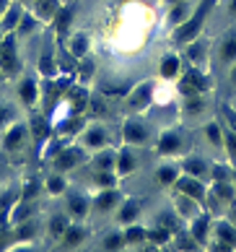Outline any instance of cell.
Returning a JSON list of instances; mask_svg holds the SVG:
<instances>
[{
	"instance_id": "4dcf8cb0",
	"label": "cell",
	"mask_w": 236,
	"mask_h": 252,
	"mask_svg": "<svg viewBox=\"0 0 236 252\" xmlns=\"http://www.w3.org/2000/svg\"><path fill=\"white\" fill-rule=\"evenodd\" d=\"M135 156L127 151V148H122V151L117 154V166H115V172L119 174V177H127L130 172H135Z\"/></svg>"
},
{
	"instance_id": "3957f363",
	"label": "cell",
	"mask_w": 236,
	"mask_h": 252,
	"mask_svg": "<svg viewBox=\"0 0 236 252\" xmlns=\"http://www.w3.org/2000/svg\"><path fill=\"white\" fill-rule=\"evenodd\" d=\"M16 34H5L3 44H0V68H3L5 78H13L21 73V55H18V47H16Z\"/></svg>"
},
{
	"instance_id": "c3c4849f",
	"label": "cell",
	"mask_w": 236,
	"mask_h": 252,
	"mask_svg": "<svg viewBox=\"0 0 236 252\" xmlns=\"http://www.w3.org/2000/svg\"><path fill=\"white\" fill-rule=\"evenodd\" d=\"M213 177H215V180H231L234 172L229 169V166H215V169H213Z\"/></svg>"
},
{
	"instance_id": "603a6c76",
	"label": "cell",
	"mask_w": 236,
	"mask_h": 252,
	"mask_svg": "<svg viewBox=\"0 0 236 252\" xmlns=\"http://www.w3.org/2000/svg\"><path fill=\"white\" fill-rule=\"evenodd\" d=\"M190 234L197 239V245H205V242H207V234H210V216H203V213H197V216L192 219Z\"/></svg>"
},
{
	"instance_id": "e0dca14e",
	"label": "cell",
	"mask_w": 236,
	"mask_h": 252,
	"mask_svg": "<svg viewBox=\"0 0 236 252\" xmlns=\"http://www.w3.org/2000/svg\"><path fill=\"white\" fill-rule=\"evenodd\" d=\"M83 127H86V123H83L78 115H73V117H68V120H62V123L55 125V127H52V133H55V135H60L62 141H65V138H73V135L78 138Z\"/></svg>"
},
{
	"instance_id": "91938a15",
	"label": "cell",
	"mask_w": 236,
	"mask_h": 252,
	"mask_svg": "<svg viewBox=\"0 0 236 252\" xmlns=\"http://www.w3.org/2000/svg\"><path fill=\"white\" fill-rule=\"evenodd\" d=\"M231 180H234V182H236V172H234V177H231Z\"/></svg>"
},
{
	"instance_id": "11a10c76",
	"label": "cell",
	"mask_w": 236,
	"mask_h": 252,
	"mask_svg": "<svg viewBox=\"0 0 236 252\" xmlns=\"http://www.w3.org/2000/svg\"><path fill=\"white\" fill-rule=\"evenodd\" d=\"M231 13L236 16V0H231Z\"/></svg>"
},
{
	"instance_id": "f5cc1de1",
	"label": "cell",
	"mask_w": 236,
	"mask_h": 252,
	"mask_svg": "<svg viewBox=\"0 0 236 252\" xmlns=\"http://www.w3.org/2000/svg\"><path fill=\"white\" fill-rule=\"evenodd\" d=\"M231 83H234V86H236V63L231 65Z\"/></svg>"
},
{
	"instance_id": "d6986e66",
	"label": "cell",
	"mask_w": 236,
	"mask_h": 252,
	"mask_svg": "<svg viewBox=\"0 0 236 252\" xmlns=\"http://www.w3.org/2000/svg\"><path fill=\"white\" fill-rule=\"evenodd\" d=\"M39 26H42V21H39V18H36V16L29 11V8H26L13 34H16V39H26V36H31L34 32H39Z\"/></svg>"
},
{
	"instance_id": "8d00e7d4",
	"label": "cell",
	"mask_w": 236,
	"mask_h": 252,
	"mask_svg": "<svg viewBox=\"0 0 236 252\" xmlns=\"http://www.w3.org/2000/svg\"><path fill=\"white\" fill-rule=\"evenodd\" d=\"M213 190H215V198H218V200L234 203V198H236V192H234V188H231V182H229V180H215Z\"/></svg>"
},
{
	"instance_id": "836d02e7",
	"label": "cell",
	"mask_w": 236,
	"mask_h": 252,
	"mask_svg": "<svg viewBox=\"0 0 236 252\" xmlns=\"http://www.w3.org/2000/svg\"><path fill=\"white\" fill-rule=\"evenodd\" d=\"M195 198H190V195H184V192H179V198H177V213L179 216H184V219H195L197 216V208H195Z\"/></svg>"
},
{
	"instance_id": "cb8c5ba5",
	"label": "cell",
	"mask_w": 236,
	"mask_h": 252,
	"mask_svg": "<svg viewBox=\"0 0 236 252\" xmlns=\"http://www.w3.org/2000/svg\"><path fill=\"white\" fill-rule=\"evenodd\" d=\"M140 216V203L135 200H122L119 203V211H117V221L122 226H127V223H135Z\"/></svg>"
},
{
	"instance_id": "7a4b0ae2",
	"label": "cell",
	"mask_w": 236,
	"mask_h": 252,
	"mask_svg": "<svg viewBox=\"0 0 236 252\" xmlns=\"http://www.w3.org/2000/svg\"><path fill=\"white\" fill-rule=\"evenodd\" d=\"M86 148H83L81 143H65L62 148H58V151L52 154V166H55V172H62V174H68L73 172L75 166H81L83 161H86Z\"/></svg>"
},
{
	"instance_id": "f35d334b",
	"label": "cell",
	"mask_w": 236,
	"mask_h": 252,
	"mask_svg": "<svg viewBox=\"0 0 236 252\" xmlns=\"http://www.w3.org/2000/svg\"><path fill=\"white\" fill-rule=\"evenodd\" d=\"M177 177H179V172H177V166H172V164H164V166L156 169V182L158 185H174Z\"/></svg>"
},
{
	"instance_id": "4316f807",
	"label": "cell",
	"mask_w": 236,
	"mask_h": 252,
	"mask_svg": "<svg viewBox=\"0 0 236 252\" xmlns=\"http://www.w3.org/2000/svg\"><path fill=\"white\" fill-rule=\"evenodd\" d=\"M218 58L223 65H234L236 63V32L226 34L223 42H221V50H218Z\"/></svg>"
},
{
	"instance_id": "83f0119b",
	"label": "cell",
	"mask_w": 236,
	"mask_h": 252,
	"mask_svg": "<svg viewBox=\"0 0 236 252\" xmlns=\"http://www.w3.org/2000/svg\"><path fill=\"white\" fill-rule=\"evenodd\" d=\"M190 16H192V5L184 3V0H177V3H172V11H169V24L179 26V24H184Z\"/></svg>"
},
{
	"instance_id": "bcb514c9",
	"label": "cell",
	"mask_w": 236,
	"mask_h": 252,
	"mask_svg": "<svg viewBox=\"0 0 236 252\" xmlns=\"http://www.w3.org/2000/svg\"><path fill=\"white\" fill-rule=\"evenodd\" d=\"M223 146L229 148L231 158L236 161V133H234V130H226V133H223Z\"/></svg>"
},
{
	"instance_id": "94428289",
	"label": "cell",
	"mask_w": 236,
	"mask_h": 252,
	"mask_svg": "<svg viewBox=\"0 0 236 252\" xmlns=\"http://www.w3.org/2000/svg\"><path fill=\"white\" fill-rule=\"evenodd\" d=\"M62 3H73V0H62Z\"/></svg>"
},
{
	"instance_id": "30bf717a",
	"label": "cell",
	"mask_w": 236,
	"mask_h": 252,
	"mask_svg": "<svg viewBox=\"0 0 236 252\" xmlns=\"http://www.w3.org/2000/svg\"><path fill=\"white\" fill-rule=\"evenodd\" d=\"M119 203H122V195H119V190H117V188L99 190V192H96V198L91 200V205H93L96 211H101V213H109V211L119 208Z\"/></svg>"
},
{
	"instance_id": "4fadbf2b",
	"label": "cell",
	"mask_w": 236,
	"mask_h": 252,
	"mask_svg": "<svg viewBox=\"0 0 236 252\" xmlns=\"http://www.w3.org/2000/svg\"><path fill=\"white\" fill-rule=\"evenodd\" d=\"M207 89H210V81H207V76H203L200 70H190L182 81V91L187 96L190 94H203V91H207Z\"/></svg>"
},
{
	"instance_id": "f6af8a7d",
	"label": "cell",
	"mask_w": 236,
	"mask_h": 252,
	"mask_svg": "<svg viewBox=\"0 0 236 252\" xmlns=\"http://www.w3.org/2000/svg\"><path fill=\"white\" fill-rule=\"evenodd\" d=\"M13 123V109L11 107H5V104H0V133Z\"/></svg>"
},
{
	"instance_id": "9f6ffc18",
	"label": "cell",
	"mask_w": 236,
	"mask_h": 252,
	"mask_svg": "<svg viewBox=\"0 0 236 252\" xmlns=\"http://www.w3.org/2000/svg\"><path fill=\"white\" fill-rule=\"evenodd\" d=\"M18 3H24V5H31V0H18Z\"/></svg>"
},
{
	"instance_id": "d590c367",
	"label": "cell",
	"mask_w": 236,
	"mask_h": 252,
	"mask_svg": "<svg viewBox=\"0 0 236 252\" xmlns=\"http://www.w3.org/2000/svg\"><path fill=\"white\" fill-rule=\"evenodd\" d=\"M127 245V239H125V231H112V234H107L104 237V242H101V247L104 250H109V252H115V250H122Z\"/></svg>"
},
{
	"instance_id": "5bb4252c",
	"label": "cell",
	"mask_w": 236,
	"mask_h": 252,
	"mask_svg": "<svg viewBox=\"0 0 236 252\" xmlns=\"http://www.w3.org/2000/svg\"><path fill=\"white\" fill-rule=\"evenodd\" d=\"M88 50H91V39H88L86 32H73L68 36V52L75 60H83L88 55Z\"/></svg>"
},
{
	"instance_id": "e575fe53",
	"label": "cell",
	"mask_w": 236,
	"mask_h": 252,
	"mask_svg": "<svg viewBox=\"0 0 236 252\" xmlns=\"http://www.w3.org/2000/svg\"><path fill=\"white\" fill-rule=\"evenodd\" d=\"M117 180H119L117 172H96V174H93V185H96L99 190L117 188Z\"/></svg>"
},
{
	"instance_id": "7c38bea8",
	"label": "cell",
	"mask_w": 236,
	"mask_h": 252,
	"mask_svg": "<svg viewBox=\"0 0 236 252\" xmlns=\"http://www.w3.org/2000/svg\"><path fill=\"white\" fill-rule=\"evenodd\" d=\"M65 205H68V216L70 219H78V221H83V219L88 216V211H91V200L83 192H70Z\"/></svg>"
},
{
	"instance_id": "74e56055",
	"label": "cell",
	"mask_w": 236,
	"mask_h": 252,
	"mask_svg": "<svg viewBox=\"0 0 236 252\" xmlns=\"http://www.w3.org/2000/svg\"><path fill=\"white\" fill-rule=\"evenodd\" d=\"M125 239H127V245H138V242H146V239H148V229L138 226V223H127V226H125Z\"/></svg>"
},
{
	"instance_id": "6f0895ef",
	"label": "cell",
	"mask_w": 236,
	"mask_h": 252,
	"mask_svg": "<svg viewBox=\"0 0 236 252\" xmlns=\"http://www.w3.org/2000/svg\"><path fill=\"white\" fill-rule=\"evenodd\" d=\"M0 81H5V73H3V68H0Z\"/></svg>"
},
{
	"instance_id": "d4e9b609",
	"label": "cell",
	"mask_w": 236,
	"mask_h": 252,
	"mask_svg": "<svg viewBox=\"0 0 236 252\" xmlns=\"http://www.w3.org/2000/svg\"><path fill=\"white\" fill-rule=\"evenodd\" d=\"M83 239H86V229L81 226V223H70L68 226V231L62 234V247L65 250H73V247H78V245H83Z\"/></svg>"
},
{
	"instance_id": "db71d44e",
	"label": "cell",
	"mask_w": 236,
	"mask_h": 252,
	"mask_svg": "<svg viewBox=\"0 0 236 252\" xmlns=\"http://www.w3.org/2000/svg\"><path fill=\"white\" fill-rule=\"evenodd\" d=\"M231 223H234V226H236V205H234V208H231Z\"/></svg>"
},
{
	"instance_id": "7dc6e473",
	"label": "cell",
	"mask_w": 236,
	"mask_h": 252,
	"mask_svg": "<svg viewBox=\"0 0 236 252\" xmlns=\"http://www.w3.org/2000/svg\"><path fill=\"white\" fill-rule=\"evenodd\" d=\"M187 52H190V58L195 60V63H200L203 58H205V47H203V42H190V50H187Z\"/></svg>"
},
{
	"instance_id": "ee69618b",
	"label": "cell",
	"mask_w": 236,
	"mask_h": 252,
	"mask_svg": "<svg viewBox=\"0 0 236 252\" xmlns=\"http://www.w3.org/2000/svg\"><path fill=\"white\" fill-rule=\"evenodd\" d=\"M207 138H210V143L213 146H223V130H221V125L218 123H213V125H207Z\"/></svg>"
},
{
	"instance_id": "f1b7e54d",
	"label": "cell",
	"mask_w": 236,
	"mask_h": 252,
	"mask_svg": "<svg viewBox=\"0 0 236 252\" xmlns=\"http://www.w3.org/2000/svg\"><path fill=\"white\" fill-rule=\"evenodd\" d=\"M182 169L184 174H192V177H207V172H210V166H207L205 158H197V156H190V158H184L182 161Z\"/></svg>"
},
{
	"instance_id": "5b68a950",
	"label": "cell",
	"mask_w": 236,
	"mask_h": 252,
	"mask_svg": "<svg viewBox=\"0 0 236 252\" xmlns=\"http://www.w3.org/2000/svg\"><path fill=\"white\" fill-rule=\"evenodd\" d=\"M78 143L86 148L88 154H96V151L109 146V133H107L104 125H86L78 135Z\"/></svg>"
},
{
	"instance_id": "ffe728a7",
	"label": "cell",
	"mask_w": 236,
	"mask_h": 252,
	"mask_svg": "<svg viewBox=\"0 0 236 252\" xmlns=\"http://www.w3.org/2000/svg\"><path fill=\"white\" fill-rule=\"evenodd\" d=\"M91 164H93V169H96V172H115V166H117V154L109 151V146H107V148H101V151L93 154Z\"/></svg>"
},
{
	"instance_id": "681fc988",
	"label": "cell",
	"mask_w": 236,
	"mask_h": 252,
	"mask_svg": "<svg viewBox=\"0 0 236 252\" xmlns=\"http://www.w3.org/2000/svg\"><path fill=\"white\" fill-rule=\"evenodd\" d=\"M88 107H91L93 112H99V115H104V112H107V104H104V99H96V96H91V99H88Z\"/></svg>"
},
{
	"instance_id": "277c9868",
	"label": "cell",
	"mask_w": 236,
	"mask_h": 252,
	"mask_svg": "<svg viewBox=\"0 0 236 252\" xmlns=\"http://www.w3.org/2000/svg\"><path fill=\"white\" fill-rule=\"evenodd\" d=\"M26 141H29V123H18V120H13V123L0 133V148L8 151V154L21 151V148L26 146Z\"/></svg>"
},
{
	"instance_id": "f546056e",
	"label": "cell",
	"mask_w": 236,
	"mask_h": 252,
	"mask_svg": "<svg viewBox=\"0 0 236 252\" xmlns=\"http://www.w3.org/2000/svg\"><path fill=\"white\" fill-rule=\"evenodd\" d=\"M70 216H68V211L65 213H58V216H52L50 219V237L52 239H62V234L68 231V226H70Z\"/></svg>"
},
{
	"instance_id": "44dd1931",
	"label": "cell",
	"mask_w": 236,
	"mask_h": 252,
	"mask_svg": "<svg viewBox=\"0 0 236 252\" xmlns=\"http://www.w3.org/2000/svg\"><path fill=\"white\" fill-rule=\"evenodd\" d=\"M73 16H75V3H62L60 11H58V16H55V21H52L55 32H58V34L68 32L70 24H73Z\"/></svg>"
},
{
	"instance_id": "ac0fdd59",
	"label": "cell",
	"mask_w": 236,
	"mask_h": 252,
	"mask_svg": "<svg viewBox=\"0 0 236 252\" xmlns=\"http://www.w3.org/2000/svg\"><path fill=\"white\" fill-rule=\"evenodd\" d=\"M18 96H21V101L26 107H36L39 104V81L26 76L21 81V86H18Z\"/></svg>"
},
{
	"instance_id": "8992f818",
	"label": "cell",
	"mask_w": 236,
	"mask_h": 252,
	"mask_svg": "<svg viewBox=\"0 0 236 252\" xmlns=\"http://www.w3.org/2000/svg\"><path fill=\"white\" fill-rule=\"evenodd\" d=\"M174 188H177L179 192H184V195H190V198H195L197 203H203V200L207 198V188L203 185V180H200V177H192V174L177 177Z\"/></svg>"
},
{
	"instance_id": "816d5d0a",
	"label": "cell",
	"mask_w": 236,
	"mask_h": 252,
	"mask_svg": "<svg viewBox=\"0 0 236 252\" xmlns=\"http://www.w3.org/2000/svg\"><path fill=\"white\" fill-rule=\"evenodd\" d=\"M8 5H11V0H0V16L5 13V8H8Z\"/></svg>"
},
{
	"instance_id": "7bdbcfd3",
	"label": "cell",
	"mask_w": 236,
	"mask_h": 252,
	"mask_svg": "<svg viewBox=\"0 0 236 252\" xmlns=\"http://www.w3.org/2000/svg\"><path fill=\"white\" fill-rule=\"evenodd\" d=\"M205 101H203V94H190L184 99V109L190 112V115H197V112H203Z\"/></svg>"
},
{
	"instance_id": "484cf974",
	"label": "cell",
	"mask_w": 236,
	"mask_h": 252,
	"mask_svg": "<svg viewBox=\"0 0 236 252\" xmlns=\"http://www.w3.org/2000/svg\"><path fill=\"white\" fill-rule=\"evenodd\" d=\"M213 231H215V239H218V242H223V245H229L231 250H236V226H234L231 221L215 223Z\"/></svg>"
},
{
	"instance_id": "b9f144b4",
	"label": "cell",
	"mask_w": 236,
	"mask_h": 252,
	"mask_svg": "<svg viewBox=\"0 0 236 252\" xmlns=\"http://www.w3.org/2000/svg\"><path fill=\"white\" fill-rule=\"evenodd\" d=\"M172 234H174L172 229H166V226H161V223H158V229H150V231H148V239L153 242V245H164V242L172 239Z\"/></svg>"
},
{
	"instance_id": "7402d4cb",
	"label": "cell",
	"mask_w": 236,
	"mask_h": 252,
	"mask_svg": "<svg viewBox=\"0 0 236 252\" xmlns=\"http://www.w3.org/2000/svg\"><path fill=\"white\" fill-rule=\"evenodd\" d=\"M158 154H164V156H169V154H177L179 148H182V135L177 133V130H169V133H164L161 138H158Z\"/></svg>"
},
{
	"instance_id": "2e32d148",
	"label": "cell",
	"mask_w": 236,
	"mask_h": 252,
	"mask_svg": "<svg viewBox=\"0 0 236 252\" xmlns=\"http://www.w3.org/2000/svg\"><path fill=\"white\" fill-rule=\"evenodd\" d=\"M29 135L34 138L36 143L50 141V135H52V125H50V120H47L44 115H34V117L29 120Z\"/></svg>"
},
{
	"instance_id": "9c48e42d",
	"label": "cell",
	"mask_w": 236,
	"mask_h": 252,
	"mask_svg": "<svg viewBox=\"0 0 236 252\" xmlns=\"http://www.w3.org/2000/svg\"><path fill=\"white\" fill-rule=\"evenodd\" d=\"M122 138H125L127 146H140L148 141V127L140 123V120H127L122 125Z\"/></svg>"
},
{
	"instance_id": "1f68e13d",
	"label": "cell",
	"mask_w": 236,
	"mask_h": 252,
	"mask_svg": "<svg viewBox=\"0 0 236 252\" xmlns=\"http://www.w3.org/2000/svg\"><path fill=\"white\" fill-rule=\"evenodd\" d=\"M44 190L50 195H65L68 192V182H65V174L62 172H55L44 180Z\"/></svg>"
},
{
	"instance_id": "d6a6232c",
	"label": "cell",
	"mask_w": 236,
	"mask_h": 252,
	"mask_svg": "<svg viewBox=\"0 0 236 252\" xmlns=\"http://www.w3.org/2000/svg\"><path fill=\"white\" fill-rule=\"evenodd\" d=\"M42 190H44V182H39L36 177H29V180L24 182L21 198H18V200H29V203H34V200H36V195H39Z\"/></svg>"
},
{
	"instance_id": "ab89813d",
	"label": "cell",
	"mask_w": 236,
	"mask_h": 252,
	"mask_svg": "<svg viewBox=\"0 0 236 252\" xmlns=\"http://www.w3.org/2000/svg\"><path fill=\"white\" fill-rule=\"evenodd\" d=\"M179 76V58L177 55H166L161 60V78H177Z\"/></svg>"
},
{
	"instance_id": "52a82bcc",
	"label": "cell",
	"mask_w": 236,
	"mask_h": 252,
	"mask_svg": "<svg viewBox=\"0 0 236 252\" xmlns=\"http://www.w3.org/2000/svg\"><path fill=\"white\" fill-rule=\"evenodd\" d=\"M88 89L83 83H73V86H65V101L70 104L73 115H83L88 109Z\"/></svg>"
},
{
	"instance_id": "ba28073f",
	"label": "cell",
	"mask_w": 236,
	"mask_h": 252,
	"mask_svg": "<svg viewBox=\"0 0 236 252\" xmlns=\"http://www.w3.org/2000/svg\"><path fill=\"white\" fill-rule=\"evenodd\" d=\"M24 11H26L24 3L11 0V5H8L5 13L0 16V32H3V34H13L16 26H18V21H21V16H24Z\"/></svg>"
},
{
	"instance_id": "9a60e30c",
	"label": "cell",
	"mask_w": 236,
	"mask_h": 252,
	"mask_svg": "<svg viewBox=\"0 0 236 252\" xmlns=\"http://www.w3.org/2000/svg\"><path fill=\"white\" fill-rule=\"evenodd\" d=\"M150 99H153V86L150 83H140V86H135L133 91L127 94V101H130V109H146L150 104Z\"/></svg>"
},
{
	"instance_id": "60d3db41",
	"label": "cell",
	"mask_w": 236,
	"mask_h": 252,
	"mask_svg": "<svg viewBox=\"0 0 236 252\" xmlns=\"http://www.w3.org/2000/svg\"><path fill=\"white\" fill-rule=\"evenodd\" d=\"M39 73H42L44 78L58 76V65H55V60H52V55H50V52H44V55H42V60H39Z\"/></svg>"
},
{
	"instance_id": "680465c9",
	"label": "cell",
	"mask_w": 236,
	"mask_h": 252,
	"mask_svg": "<svg viewBox=\"0 0 236 252\" xmlns=\"http://www.w3.org/2000/svg\"><path fill=\"white\" fill-rule=\"evenodd\" d=\"M3 39H5V34H3V32H0V44H3Z\"/></svg>"
},
{
	"instance_id": "8fae6325",
	"label": "cell",
	"mask_w": 236,
	"mask_h": 252,
	"mask_svg": "<svg viewBox=\"0 0 236 252\" xmlns=\"http://www.w3.org/2000/svg\"><path fill=\"white\" fill-rule=\"evenodd\" d=\"M62 5V0H31V13L39 18L42 24H52Z\"/></svg>"
},
{
	"instance_id": "6da1fadb",
	"label": "cell",
	"mask_w": 236,
	"mask_h": 252,
	"mask_svg": "<svg viewBox=\"0 0 236 252\" xmlns=\"http://www.w3.org/2000/svg\"><path fill=\"white\" fill-rule=\"evenodd\" d=\"M210 5H213V0H205V3L197 5L195 11H192V16L187 18L184 24H179V26H177L174 39H177V42H182V44L195 42V39H197V34H200V29H203V24H205V16H207V11H210Z\"/></svg>"
},
{
	"instance_id": "f907efd6",
	"label": "cell",
	"mask_w": 236,
	"mask_h": 252,
	"mask_svg": "<svg viewBox=\"0 0 236 252\" xmlns=\"http://www.w3.org/2000/svg\"><path fill=\"white\" fill-rule=\"evenodd\" d=\"M226 120H229V125H231V130L236 133V112H231V109H226Z\"/></svg>"
}]
</instances>
